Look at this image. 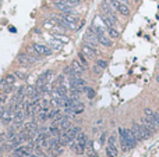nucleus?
<instances>
[{
  "label": "nucleus",
  "mask_w": 159,
  "mask_h": 157,
  "mask_svg": "<svg viewBox=\"0 0 159 157\" xmlns=\"http://www.w3.org/2000/svg\"><path fill=\"white\" fill-rule=\"evenodd\" d=\"M119 133H120V139H123V141L126 142L130 149H133V147L137 145V142H138V141H137V139H135V136L133 135L131 129L120 128V129H119Z\"/></svg>",
  "instance_id": "nucleus-2"
},
{
  "label": "nucleus",
  "mask_w": 159,
  "mask_h": 157,
  "mask_svg": "<svg viewBox=\"0 0 159 157\" xmlns=\"http://www.w3.org/2000/svg\"><path fill=\"white\" fill-rule=\"evenodd\" d=\"M81 53L87 57V59H94V57L98 54V52L95 50V47H91L90 44H87V43L81 46Z\"/></svg>",
  "instance_id": "nucleus-9"
},
{
  "label": "nucleus",
  "mask_w": 159,
  "mask_h": 157,
  "mask_svg": "<svg viewBox=\"0 0 159 157\" xmlns=\"http://www.w3.org/2000/svg\"><path fill=\"white\" fill-rule=\"evenodd\" d=\"M53 36L57 38V39L60 40V42H63V43H67V42H69V38H67V36H61V35H59V33H53Z\"/></svg>",
  "instance_id": "nucleus-25"
},
{
  "label": "nucleus",
  "mask_w": 159,
  "mask_h": 157,
  "mask_svg": "<svg viewBox=\"0 0 159 157\" xmlns=\"http://www.w3.org/2000/svg\"><path fill=\"white\" fill-rule=\"evenodd\" d=\"M13 118H14V111H13L11 107H10V109H4L3 111H1V114H0V120H1L3 124H7V125L11 124Z\"/></svg>",
  "instance_id": "nucleus-7"
},
{
  "label": "nucleus",
  "mask_w": 159,
  "mask_h": 157,
  "mask_svg": "<svg viewBox=\"0 0 159 157\" xmlns=\"http://www.w3.org/2000/svg\"><path fill=\"white\" fill-rule=\"evenodd\" d=\"M96 64H98L99 67H101V68H103V70H105L106 67H107V63H106L105 60H96Z\"/></svg>",
  "instance_id": "nucleus-28"
},
{
  "label": "nucleus",
  "mask_w": 159,
  "mask_h": 157,
  "mask_svg": "<svg viewBox=\"0 0 159 157\" xmlns=\"http://www.w3.org/2000/svg\"><path fill=\"white\" fill-rule=\"evenodd\" d=\"M70 147H71V150H73L74 153H77V154H84L85 153V143L78 142V141H75V139L70 143Z\"/></svg>",
  "instance_id": "nucleus-8"
},
{
  "label": "nucleus",
  "mask_w": 159,
  "mask_h": 157,
  "mask_svg": "<svg viewBox=\"0 0 159 157\" xmlns=\"http://www.w3.org/2000/svg\"><path fill=\"white\" fill-rule=\"evenodd\" d=\"M75 141L82 142V143H85V145H87V142H88V136H87V133H85V132L80 131V132L77 133V136H75Z\"/></svg>",
  "instance_id": "nucleus-19"
},
{
  "label": "nucleus",
  "mask_w": 159,
  "mask_h": 157,
  "mask_svg": "<svg viewBox=\"0 0 159 157\" xmlns=\"http://www.w3.org/2000/svg\"><path fill=\"white\" fill-rule=\"evenodd\" d=\"M107 33H109V38H112V39H116V38H119V31H117V29H114V27H110V28H107Z\"/></svg>",
  "instance_id": "nucleus-21"
},
{
  "label": "nucleus",
  "mask_w": 159,
  "mask_h": 157,
  "mask_svg": "<svg viewBox=\"0 0 159 157\" xmlns=\"http://www.w3.org/2000/svg\"><path fill=\"white\" fill-rule=\"evenodd\" d=\"M144 113H145V116H147V117H152L155 111H152V110L149 109V107H147V109H144Z\"/></svg>",
  "instance_id": "nucleus-29"
},
{
  "label": "nucleus",
  "mask_w": 159,
  "mask_h": 157,
  "mask_svg": "<svg viewBox=\"0 0 159 157\" xmlns=\"http://www.w3.org/2000/svg\"><path fill=\"white\" fill-rule=\"evenodd\" d=\"M158 111H159V110H158Z\"/></svg>",
  "instance_id": "nucleus-35"
},
{
  "label": "nucleus",
  "mask_w": 159,
  "mask_h": 157,
  "mask_svg": "<svg viewBox=\"0 0 159 157\" xmlns=\"http://www.w3.org/2000/svg\"><path fill=\"white\" fill-rule=\"evenodd\" d=\"M116 142H117V139H116V135H110L109 139H107V145L116 146Z\"/></svg>",
  "instance_id": "nucleus-26"
},
{
  "label": "nucleus",
  "mask_w": 159,
  "mask_h": 157,
  "mask_svg": "<svg viewBox=\"0 0 159 157\" xmlns=\"http://www.w3.org/2000/svg\"><path fill=\"white\" fill-rule=\"evenodd\" d=\"M80 131H81V129L78 128V127H73V125H71V127H70L66 132H67V135L70 136V139H71V141H74V139H75V136H77V133L80 132Z\"/></svg>",
  "instance_id": "nucleus-16"
},
{
  "label": "nucleus",
  "mask_w": 159,
  "mask_h": 157,
  "mask_svg": "<svg viewBox=\"0 0 159 157\" xmlns=\"http://www.w3.org/2000/svg\"><path fill=\"white\" fill-rule=\"evenodd\" d=\"M92 70H94V73L96 74V75H99V74L102 73V70H103V68H101V67H99L98 64H95V65H94V68H92Z\"/></svg>",
  "instance_id": "nucleus-30"
},
{
  "label": "nucleus",
  "mask_w": 159,
  "mask_h": 157,
  "mask_svg": "<svg viewBox=\"0 0 159 157\" xmlns=\"http://www.w3.org/2000/svg\"><path fill=\"white\" fill-rule=\"evenodd\" d=\"M131 132H133V135H134L135 139H137L138 142L140 141H145V139H148V138L152 135V133L149 132L147 128H144V127L140 124V122H133Z\"/></svg>",
  "instance_id": "nucleus-1"
},
{
  "label": "nucleus",
  "mask_w": 159,
  "mask_h": 157,
  "mask_svg": "<svg viewBox=\"0 0 159 157\" xmlns=\"http://www.w3.org/2000/svg\"><path fill=\"white\" fill-rule=\"evenodd\" d=\"M53 6L63 13H73V10H71L73 4L69 1H64V0H53Z\"/></svg>",
  "instance_id": "nucleus-6"
},
{
  "label": "nucleus",
  "mask_w": 159,
  "mask_h": 157,
  "mask_svg": "<svg viewBox=\"0 0 159 157\" xmlns=\"http://www.w3.org/2000/svg\"><path fill=\"white\" fill-rule=\"evenodd\" d=\"M84 39H85V42H87V44H90L91 47H96L98 46V36H96V33L94 32V29L90 27V29L87 31V33H85V36H84Z\"/></svg>",
  "instance_id": "nucleus-3"
},
{
  "label": "nucleus",
  "mask_w": 159,
  "mask_h": 157,
  "mask_svg": "<svg viewBox=\"0 0 159 157\" xmlns=\"http://www.w3.org/2000/svg\"><path fill=\"white\" fill-rule=\"evenodd\" d=\"M71 68H73V71H74L75 74H77V75H81V74L87 70L85 67H84V65H82L78 60H74L73 63H71Z\"/></svg>",
  "instance_id": "nucleus-14"
},
{
  "label": "nucleus",
  "mask_w": 159,
  "mask_h": 157,
  "mask_svg": "<svg viewBox=\"0 0 159 157\" xmlns=\"http://www.w3.org/2000/svg\"><path fill=\"white\" fill-rule=\"evenodd\" d=\"M96 36H98V42L101 44H103L105 47H110L112 44H113V42H112V39H110L109 36H106L105 32H101V33H96Z\"/></svg>",
  "instance_id": "nucleus-12"
},
{
  "label": "nucleus",
  "mask_w": 159,
  "mask_h": 157,
  "mask_svg": "<svg viewBox=\"0 0 159 157\" xmlns=\"http://www.w3.org/2000/svg\"><path fill=\"white\" fill-rule=\"evenodd\" d=\"M24 118H25V113L24 110H21V111H18V113L14 114V118H13V127H16L17 129L20 128L21 125L24 124Z\"/></svg>",
  "instance_id": "nucleus-10"
},
{
  "label": "nucleus",
  "mask_w": 159,
  "mask_h": 157,
  "mask_svg": "<svg viewBox=\"0 0 159 157\" xmlns=\"http://www.w3.org/2000/svg\"><path fill=\"white\" fill-rule=\"evenodd\" d=\"M22 128H24L25 132H28V133H38V131H39V127H38L37 121H29V122H25V124L22 125Z\"/></svg>",
  "instance_id": "nucleus-11"
},
{
  "label": "nucleus",
  "mask_w": 159,
  "mask_h": 157,
  "mask_svg": "<svg viewBox=\"0 0 159 157\" xmlns=\"http://www.w3.org/2000/svg\"><path fill=\"white\" fill-rule=\"evenodd\" d=\"M48 46H49L52 50H54V52H59V50H61V47H63V42H60V40L57 39V38L53 36V39L49 40Z\"/></svg>",
  "instance_id": "nucleus-13"
},
{
  "label": "nucleus",
  "mask_w": 159,
  "mask_h": 157,
  "mask_svg": "<svg viewBox=\"0 0 159 157\" xmlns=\"http://www.w3.org/2000/svg\"><path fill=\"white\" fill-rule=\"evenodd\" d=\"M17 63L21 65V67H31V65L35 63L34 59L29 54L27 53H20L18 56H17Z\"/></svg>",
  "instance_id": "nucleus-4"
},
{
  "label": "nucleus",
  "mask_w": 159,
  "mask_h": 157,
  "mask_svg": "<svg viewBox=\"0 0 159 157\" xmlns=\"http://www.w3.org/2000/svg\"><path fill=\"white\" fill-rule=\"evenodd\" d=\"M106 154H107V157H116L119 154L117 147H116V146H112V145H107V147H106Z\"/></svg>",
  "instance_id": "nucleus-18"
},
{
  "label": "nucleus",
  "mask_w": 159,
  "mask_h": 157,
  "mask_svg": "<svg viewBox=\"0 0 159 157\" xmlns=\"http://www.w3.org/2000/svg\"><path fill=\"white\" fill-rule=\"evenodd\" d=\"M8 100H10V93H7V92L0 93V106H4Z\"/></svg>",
  "instance_id": "nucleus-20"
},
{
  "label": "nucleus",
  "mask_w": 159,
  "mask_h": 157,
  "mask_svg": "<svg viewBox=\"0 0 159 157\" xmlns=\"http://www.w3.org/2000/svg\"><path fill=\"white\" fill-rule=\"evenodd\" d=\"M122 16H124V17H127L128 14H130V8L127 7V4H124V3H119V6H117V8H116Z\"/></svg>",
  "instance_id": "nucleus-17"
},
{
  "label": "nucleus",
  "mask_w": 159,
  "mask_h": 157,
  "mask_svg": "<svg viewBox=\"0 0 159 157\" xmlns=\"http://www.w3.org/2000/svg\"><path fill=\"white\" fill-rule=\"evenodd\" d=\"M78 59H80V63H81V64L87 68V67H88V63H87V57L84 56L82 53H80V54H78Z\"/></svg>",
  "instance_id": "nucleus-23"
},
{
  "label": "nucleus",
  "mask_w": 159,
  "mask_h": 157,
  "mask_svg": "<svg viewBox=\"0 0 159 157\" xmlns=\"http://www.w3.org/2000/svg\"><path fill=\"white\" fill-rule=\"evenodd\" d=\"M99 143H105V141H106V132H102V135H101V138H99Z\"/></svg>",
  "instance_id": "nucleus-32"
},
{
  "label": "nucleus",
  "mask_w": 159,
  "mask_h": 157,
  "mask_svg": "<svg viewBox=\"0 0 159 157\" xmlns=\"http://www.w3.org/2000/svg\"><path fill=\"white\" fill-rule=\"evenodd\" d=\"M32 47L37 50V53L39 54V56H45V57H48V56H50L53 53V50L48 46V44H43V43H34L32 44Z\"/></svg>",
  "instance_id": "nucleus-5"
},
{
  "label": "nucleus",
  "mask_w": 159,
  "mask_h": 157,
  "mask_svg": "<svg viewBox=\"0 0 159 157\" xmlns=\"http://www.w3.org/2000/svg\"><path fill=\"white\" fill-rule=\"evenodd\" d=\"M151 118H154V121H155L156 124L159 125V111H155V113H154V116H152Z\"/></svg>",
  "instance_id": "nucleus-31"
},
{
  "label": "nucleus",
  "mask_w": 159,
  "mask_h": 157,
  "mask_svg": "<svg viewBox=\"0 0 159 157\" xmlns=\"http://www.w3.org/2000/svg\"><path fill=\"white\" fill-rule=\"evenodd\" d=\"M14 75H16L17 78H20V79H27V77H28L24 71H16V73H14Z\"/></svg>",
  "instance_id": "nucleus-24"
},
{
  "label": "nucleus",
  "mask_w": 159,
  "mask_h": 157,
  "mask_svg": "<svg viewBox=\"0 0 159 157\" xmlns=\"http://www.w3.org/2000/svg\"><path fill=\"white\" fill-rule=\"evenodd\" d=\"M156 81H158V82H159V75H158V77H156Z\"/></svg>",
  "instance_id": "nucleus-34"
},
{
  "label": "nucleus",
  "mask_w": 159,
  "mask_h": 157,
  "mask_svg": "<svg viewBox=\"0 0 159 157\" xmlns=\"http://www.w3.org/2000/svg\"><path fill=\"white\" fill-rule=\"evenodd\" d=\"M87 96H88V99H94V97H95V92H94V89H91V88H88V89H87Z\"/></svg>",
  "instance_id": "nucleus-27"
},
{
  "label": "nucleus",
  "mask_w": 159,
  "mask_h": 157,
  "mask_svg": "<svg viewBox=\"0 0 159 157\" xmlns=\"http://www.w3.org/2000/svg\"><path fill=\"white\" fill-rule=\"evenodd\" d=\"M7 157H8V156H7Z\"/></svg>",
  "instance_id": "nucleus-36"
},
{
  "label": "nucleus",
  "mask_w": 159,
  "mask_h": 157,
  "mask_svg": "<svg viewBox=\"0 0 159 157\" xmlns=\"http://www.w3.org/2000/svg\"><path fill=\"white\" fill-rule=\"evenodd\" d=\"M60 17L61 18H64L66 21H69V22H73V24H78V21H80L78 16L73 14V13H63Z\"/></svg>",
  "instance_id": "nucleus-15"
},
{
  "label": "nucleus",
  "mask_w": 159,
  "mask_h": 157,
  "mask_svg": "<svg viewBox=\"0 0 159 157\" xmlns=\"http://www.w3.org/2000/svg\"><path fill=\"white\" fill-rule=\"evenodd\" d=\"M82 0H69V3H71V4H78V3H81Z\"/></svg>",
  "instance_id": "nucleus-33"
},
{
  "label": "nucleus",
  "mask_w": 159,
  "mask_h": 157,
  "mask_svg": "<svg viewBox=\"0 0 159 157\" xmlns=\"http://www.w3.org/2000/svg\"><path fill=\"white\" fill-rule=\"evenodd\" d=\"M84 109H85V106L82 104V103H78L75 107H73V110H74V113H75V114L82 113V111H84Z\"/></svg>",
  "instance_id": "nucleus-22"
}]
</instances>
